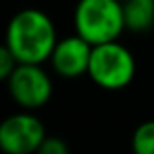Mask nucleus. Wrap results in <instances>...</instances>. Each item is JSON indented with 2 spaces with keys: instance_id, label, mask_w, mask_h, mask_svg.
I'll use <instances>...</instances> for the list:
<instances>
[{
  "instance_id": "nucleus-8",
  "label": "nucleus",
  "mask_w": 154,
  "mask_h": 154,
  "mask_svg": "<svg viewBox=\"0 0 154 154\" xmlns=\"http://www.w3.org/2000/svg\"><path fill=\"white\" fill-rule=\"evenodd\" d=\"M131 146L135 154H154V119L144 121L135 129Z\"/></svg>"
},
{
  "instance_id": "nucleus-9",
  "label": "nucleus",
  "mask_w": 154,
  "mask_h": 154,
  "mask_svg": "<svg viewBox=\"0 0 154 154\" xmlns=\"http://www.w3.org/2000/svg\"><path fill=\"white\" fill-rule=\"evenodd\" d=\"M16 66H18V59L6 45H2V49H0V78L6 80Z\"/></svg>"
},
{
  "instance_id": "nucleus-1",
  "label": "nucleus",
  "mask_w": 154,
  "mask_h": 154,
  "mask_svg": "<svg viewBox=\"0 0 154 154\" xmlns=\"http://www.w3.org/2000/svg\"><path fill=\"white\" fill-rule=\"evenodd\" d=\"M57 31L51 18L37 8L20 10L6 27L8 47L18 63L43 64L57 45Z\"/></svg>"
},
{
  "instance_id": "nucleus-5",
  "label": "nucleus",
  "mask_w": 154,
  "mask_h": 154,
  "mask_svg": "<svg viewBox=\"0 0 154 154\" xmlns=\"http://www.w3.org/2000/svg\"><path fill=\"white\" fill-rule=\"evenodd\" d=\"M45 137V125L29 109L14 113L0 123V148L8 154L39 152Z\"/></svg>"
},
{
  "instance_id": "nucleus-3",
  "label": "nucleus",
  "mask_w": 154,
  "mask_h": 154,
  "mask_svg": "<svg viewBox=\"0 0 154 154\" xmlns=\"http://www.w3.org/2000/svg\"><path fill=\"white\" fill-rule=\"evenodd\" d=\"M135 57L125 45L115 41L94 45L90 57L88 76L105 90H121L135 78Z\"/></svg>"
},
{
  "instance_id": "nucleus-10",
  "label": "nucleus",
  "mask_w": 154,
  "mask_h": 154,
  "mask_svg": "<svg viewBox=\"0 0 154 154\" xmlns=\"http://www.w3.org/2000/svg\"><path fill=\"white\" fill-rule=\"evenodd\" d=\"M68 152V146L64 144L63 139H59V137H45V140H43L41 148H39V154H66Z\"/></svg>"
},
{
  "instance_id": "nucleus-4",
  "label": "nucleus",
  "mask_w": 154,
  "mask_h": 154,
  "mask_svg": "<svg viewBox=\"0 0 154 154\" xmlns=\"http://www.w3.org/2000/svg\"><path fill=\"white\" fill-rule=\"evenodd\" d=\"M6 84L12 100L29 111L43 107L53 94V82L41 64L18 63L14 72L6 78Z\"/></svg>"
},
{
  "instance_id": "nucleus-2",
  "label": "nucleus",
  "mask_w": 154,
  "mask_h": 154,
  "mask_svg": "<svg viewBox=\"0 0 154 154\" xmlns=\"http://www.w3.org/2000/svg\"><path fill=\"white\" fill-rule=\"evenodd\" d=\"M74 29L92 45L115 41L125 27L123 0H78Z\"/></svg>"
},
{
  "instance_id": "nucleus-6",
  "label": "nucleus",
  "mask_w": 154,
  "mask_h": 154,
  "mask_svg": "<svg viewBox=\"0 0 154 154\" xmlns=\"http://www.w3.org/2000/svg\"><path fill=\"white\" fill-rule=\"evenodd\" d=\"M92 49L94 45L78 33L59 39L49 57L53 70L63 78H78L82 74H88Z\"/></svg>"
},
{
  "instance_id": "nucleus-7",
  "label": "nucleus",
  "mask_w": 154,
  "mask_h": 154,
  "mask_svg": "<svg viewBox=\"0 0 154 154\" xmlns=\"http://www.w3.org/2000/svg\"><path fill=\"white\" fill-rule=\"evenodd\" d=\"M123 14L129 31H148L154 26V0H123Z\"/></svg>"
}]
</instances>
